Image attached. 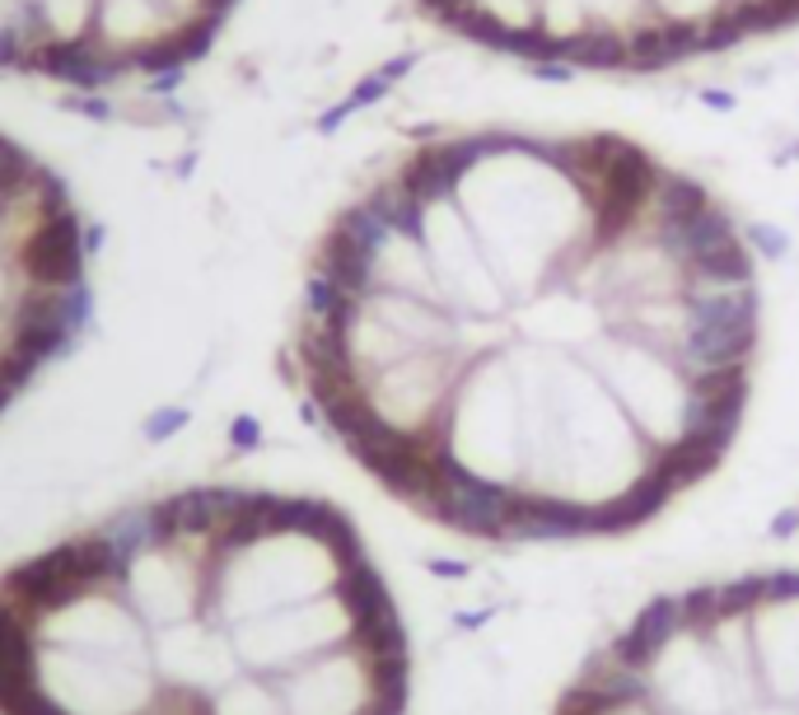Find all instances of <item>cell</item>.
Listing matches in <instances>:
<instances>
[{"instance_id":"cell-4","label":"cell","mask_w":799,"mask_h":715,"mask_svg":"<svg viewBox=\"0 0 799 715\" xmlns=\"http://www.w3.org/2000/svg\"><path fill=\"white\" fill-rule=\"evenodd\" d=\"M183 24V14H173L160 0H99V20H94V38L113 51H141L150 43L169 38Z\"/></svg>"},{"instance_id":"cell-5","label":"cell","mask_w":799,"mask_h":715,"mask_svg":"<svg viewBox=\"0 0 799 715\" xmlns=\"http://www.w3.org/2000/svg\"><path fill=\"white\" fill-rule=\"evenodd\" d=\"M43 43H80L94 33L99 0H28Z\"/></svg>"},{"instance_id":"cell-8","label":"cell","mask_w":799,"mask_h":715,"mask_svg":"<svg viewBox=\"0 0 799 715\" xmlns=\"http://www.w3.org/2000/svg\"><path fill=\"white\" fill-rule=\"evenodd\" d=\"M28 14V0H0V24H14Z\"/></svg>"},{"instance_id":"cell-1","label":"cell","mask_w":799,"mask_h":715,"mask_svg":"<svg viewBox=\"0 0 799 715\" xmlns=\"http://www.w3.org/2000/svg\"><path fill=\"white\" fill-rule=\"evenodd\" d=\"M444 178L510 304L576 276L659 169L622 136L477 131L440 146Z\"/></svg>"},{"instance_id":"cell-2","label":"cell","mask_w":799,"mask_h":715,"mask_svg":"<svg viewBox=\"0 0 799 715\" xmlns=\"http://www.w3.org/2000/svg\"><path fill=\"white\" fill-rule=\"evenodd\" d=\"M753 669L767 702L799 711V575L757 580L743 595Z\"/></svg>"},{"instance_id":"cell-9","label":"cell","mask_w":799,"mask_h":715,"mask_svg":"<svg viewBox=\"0 0 799 715\" xmlns=\"http://www.w3.org/2000/svg\"><path fill=\"white\" fill-rule=\"evenodd\" d=\"M253 435H257V426L248 422V416H239V426H234V440H239V445H248Z\"/></svg>"},{"instance_id":"cell-3","label":"cell","mask_w":799,"mask_h":715,"mask_svg":"<svg viewBox=\"0 0 799 715\" xmlns=\"http://www.w3.org/2000/svg\"><path fill=\"white\" fill-rule=\"evenodd\" d=\"M664 61H683L692 51H716L739 43V20L729 0H646Z\"/></svg>"},{"instance_id":"cell-7","label":"cell","mask_w":799,"mask_h":715,"mask_svg":"<svg viewBox=\"0 0 799 715\" xmlns=\"http://www.w3.org/2000/svg\"><path fill=\"white\" fill-rule=\"evenodd\" d=\"M183 422H187V412H183V407H164V412H154V416H150L146 435H150V440H164V435L183 430Z\"/></svg>"},{"instance_id":"cell-6","label":"cell","mask_w":799,"mask_h":715,"mask_svg":"<svg viewBox=\"0 0 799 715\" xmlns=\"http://www.w3.org/2000/svg\"><path fill=\"white\" fill-rule=\"evenodd\" d=\"M61 103H66L71 113L90 117V122H117V103H113L108 94H66Z\"/></svg>"}]
</instances>
